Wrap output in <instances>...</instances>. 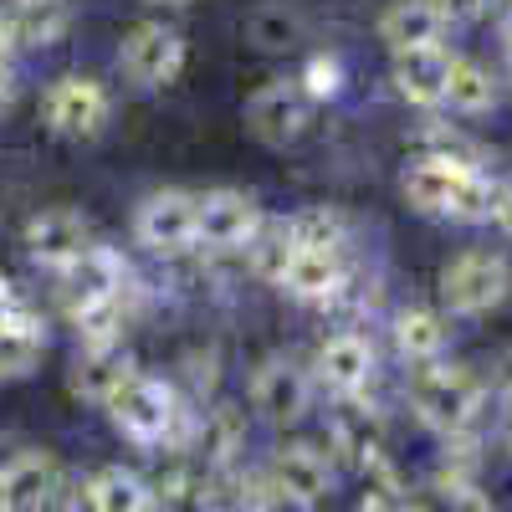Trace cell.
<instances>
[{
    "mask_svg": "<svg viewBox=\"0 0 512 512\" xmlns=\"http://www.w3.org/2000/svg\"><path fill=\"white\" fill-rule=\"evenodd\" d=\"M400 190L410 210L420 216H441V221H487L492 216V175L482 164H456L436 154H415L400 175Z\"/></svg>",
    "mask_w": 512,
    "mask_h": 512,
    "instance_id": "obj_1",
    "label": "cell"
},
{
    "mask_svg": "<svg viewBox=\"0 0 512 512\" xmlns=\"http://www.w3.org/2000/svg\"><path fill=\"white\" fill-rule=\"evenodd\" d=\"M103 410L113 420V431L128 436L134 446H195V431H200L190 410L180 405L175 384H164L154 374H134Z\"/></svg>",
    "mask_w": 512,
    "mask_h": 512,
    "instance_id": "obj_2",
    "label": "cell"
},
{
    "mask_svg": "<svg viewBox=\"0 0 512 512\" xmlns=\"http://www.w3.org/2000/svg\"><path fill=\"white\" fill-rule=\"evenodd\" d=\"M482 405H487V379L477 369L446 364V359L415 364V374H410V410H415V420L425 425V431H436V436L477 431Z\"/></svg>",
    "mask_w": 512,
    "mask_h": 512,
    "instance_id": "obj_3",
    "label": "cell"
},
{
    "mask_svg": "<svg viewBox=\"0 0 512 512\" xmlns=\"http://www.w3.org/2000/svg\"><path fill=\"white\" fill-rule=\"evenodd\" d=\"M507 292H512V267L497 251L472 246L441 267V303L456 318H487L492 308L507 303Z\"/></svg>",
    "mask_w": 512,
    "mask_h": 512,
    "instance_id": "obj_4",
    "label": "cell"
},
{
    "mask_svg": "<svg viewBox=\"0 0 512 512\" xmlns=\"http://www.w3.org/2000/svg\"><path fill=\"white\" fill-rule=\"evenodd\" d=\"M313 123V93L303 88V77H277L262 82L251 98H246V128L251 139H262L267 149H287L308 134Z\"/></svg>",
    "mask_w": 512,
    "mask_h": 512,
    "instance_id": "obj_5",
    "label": "cell"
},
{
    "mask_svg": "<svg viewBox=\"0 0 512 512\" xmlns=\"http://www.w3.org/2000/svg\"><path fill=\"white\" fill-rule=\"evenodd\" d=\"M118 67L134 88H169L185 72V36L164 21H139L118 41Z\"/></svg>",
    "mask_w": 512,
    "mask_h": 512,
    "instance_id": "obj_6",
    "label": "cell"
},
{
    "mask_svg": "<svg viewBox=\"0 0 512 512\" xmlns=\"http://www.w3.org/2000/svg\"><path fill=\"white\" fill-rule=\"evenodd\" d=\"M41 118L62 139H98L113 118V98L93 77H57L41 98Z\"/></svg>",
    "mask_w": 512,
    "mask_h": 512,
    "instance_id": "obj_7",
    "label": "cell"
},
{
    "mask_svg": "<svg viewBox=\"0 0 512 512\" xmlns=\"http://www.w3.org/2000/svg\"><path fill=\"white\" fill-rule=\"evenodd\" d=\"M262 231V205L246 190H205L200 195V216H195V246L205 251H246L251 236Z\"/></svg>",
    "mask_w": 512,
    "mask_h": 512,
    "instance_id": "obj_8",
    "label": "cell"
},
{
    "mask_svg": "<svg viewBox=\"0 0 512 512\" xmlns=\"http://www.w3.org/2000/svg\"><path fill=\"white\" fill-rule=\"evenodd\" d=\"M195 216H200V195H190V190H154L139 205V216H134V236L154 256H185L195 246Z\"/></svg>",
    "mask_w": 512,
    "mask_h": 512,
    "instance_id": "obj_9",
    "label": "cell"
},
{
    "mask_svg": "<svg viewBox=\"0 0 512 512\" xmlns=\"http://www.w3.org/2000/svg\"><path fill=\"white\" fill-rule=\"evenodd\" d=\"M313 395H318V379L303 364H292V359H267L262 369L251 374V410L262 420H272V425L308 420Z\"/></svg>",
    "mask_w": 512,
    "mask_h": 512,
    "instance_id": "obj_10",
    "label": "cell"
},
{
    "mask_svg": "<svg viewBox=\"0 0 512 512\" xmlns=\"http://www.w3.org/2000/svg\"><path fill=\"white\" fill-rule=\"evenodd\" d=\"M328 446L364 477L369 466H379L384 456H390V431H384V415H379L369 400H359V395H338V410L328 415Z\"/></svg>",
    "mask_w": 512,
    "mask_h": 512,
    "instance_id": "obj_11",
    "label": "cell"
},
{
    "mask_svg": "<svg viewBox=\"0 0 512 512\" xmlns=\"http://www.w3.org/2000/svg\"><path fill=\"white\" fill-rule=\"evenodd\" d=\"M267 477L282 497V507H323L333 497V461L313 441H287L272 451Z\"/></svg>",
    "mask_w": 512,
    "mask_h": 512,
    "instance_id": "obj_12",
    "label": "cell"
},
{
    "mask_svg": "<svg viewBox=\"0 0 512 512\" xmlns=\"http://www.w3.org/2000/svg\"><path fill=\"white\" fill-rule=\"evenodd\" d=\"M379 374V354L374 344L359 333V328H344V333H328L318 344V359H313V379L333 395H364Z\"/></svg>",
    "mask_w": 512,
    "mask_h": 512,
    "instance_id": "obj_13",
    "label": "cell"
},
{
    "mask_svg": "<svg viewBox=\"0 0 512 512\" xmlns=\"http://www.w3.org/2000/svg\"><path fill=\"white\" fill-rule=\"evenodd\" d=\"M88 246H93V226L72 205H52V210H41V216L26 221V251H31V262L47 267V272L72 267Z\"/></svg>",
    "mask_w": 512,
    "mask_h": 512,
    "instance_id": "obj_14",
    "label": "cell"
},
{
    "mask_svg": "<svg viewBox=\"0 0 512 512\" xmlns=\"http://www.w3.org/2000/svg\"><path fill=\"white\" fill-rule=\"evenodd\" d=\"M62 492H67V477L52 451H21L0 466V507H11V512L57 507Z\"/></svg>",
    "mask_w": 512,
    "mask_h": 512,
    "instance_id": "obj_15",
    "label": "cell"
},
{
    "mask_svg": "<svg viewBox=\"0 0 512 512\" xmlns=\"http://www.w3.org/2000/svg\"><path fill=\"white\" fill-rule=\"evenodd\" d=\"M282 292H292L297 303H333L349 287V267L338 246H292V262L277 282Z\"/></svg>",
    "mask_w": 512,
    "mask_h": 512,
    "instance_id": "obj_16",
    "label": "cell"
},
{
    "mask_svg": "<svg viewBox=\"0 0 512 512\" xmlns=\"http://www.w3.org/2000/svg\"><path fill=\"white\" fill-rule=\"evenodd\" d=\"M57 277H62V303H67V313L82 308V303H98V297H123V292H128L123 256H118L113 246H98V241L82 251L72 267H62Z\"/></svg>",
    "mask_w": 512,
    "mask_h": 512,
    "instance_id": "obj_17",
    "label": "cell"
},
{
    "mask_svg": "<svg viewBox=\"0 0 512 512\" xmlns=\"http://www.w3.org/2000/svg\"><path fill=\"white\" fill-rule=\"evenodd\" d=\"M446 77H451V52L441 41L395 52V93L410 108H441L446 103Z\"/></svg>",
    "mask_w": 512,
    "mask_h": 512,
    "instance_id": "obj_18",
    "label": "cell"
},
{
    "mask_svg": "<svg viewBox=\"0 0 512 512\" xmlns=\"http://www.w3.org/2000/svg\"><path fill=\"white\" fill-rule=\"evenodd\" d=\"M134 374H139V364L128 359L123 344H103V349H77V364H72L67 384H72V395H77V400L108 405Z\"/></svg>",
    "mask_w": 512,
    "mask_h": 512,
    "instance_id": "obj_19",
    "label": "cell"
},
{
    "mask_svg": "<svg viewBox=\"0 0 512 512\" xmlns=\"http://www.w3.org/2000/svg\"><path fill=\"white\" fill-rule=\"evenodd\" d=\"M0 21H6L16 52H47L67 36L72 11H67V0H11V6L0 11Z\"/></svg>",
    "mask_w": 512,
    "mask_h": 512,
    "instance_id": "obj_20",
    "label": "cell"
},
{
    "mask_svg": "<svg viewBox=\"0 0 512 512\" xmlns=\"http://www.w3.org/2000/svg\"><path fill=\"white\" fill-rule=\"evenodd\" d=\"M41 354H47V323H41L26 303L0 313V379L36 374Z\"/></svg>",
    "mask_w": 512,
    "mask_h": 512,
    "instance_id": "obj_21",
    "label": "cell"
},
{
    "mask_svg": "<svg viewBox=\"0 0 512 512\" xmlns=\"http://www.w3.org/2000/svg\"><path fill=\"white\" fill-rule=\"evenodd\" d=\"M446 36V16L436 11V0H390L379 16V41L390 52L405 47H431V41Z\"/></svg>",
    "mask_w": 512,
    "mask_h": 512,
    "instance_id": "obj_22",
    "label": "cell"
},
{
    "mask_svg": "<svg viewBox=\"0 0 512 512\" xmlns=\"http://www.w3.org/2000/svg\"><path fill=\"white\" fill-rule=\"evenodd\" d=\"M82 502L98 507V512H149V507H159L149 477L128 472V466H98V472L82 482Z\"/></svg>",
    "mask_w": 512,
    "mask_h": 512,
    "instance_id": "obj_23",
    "label": "cell"
},
{
    "mask_svg": "<svg viewBox=\"0 0 512 512\" xmlns=\"http://www.w3.org/2000/svg\"><path fill=\"white\" fill-rule=\"evenodd\" d=\"M446 108L461 118H482L497 108V77L487 62L472 57H451V77H446Z\"/></svg>",
    "mask_w": 512,
    "mask_h": 512,
    "instance_id": "obj_24",
    "label": "cell"
},
{
    "mask_svg": "<svg viewBox=\"0 0 512 512\" xmlns=\"http://www.w3.org/2000/svg\"><path fill=\"white\" fill-rule=\"evenodd\" d=\"M446 338H451V328H446V318L436 308H405V313H395V349H400L405 364L441 359Z\"/></svg>",
    "mask_w": 512,
    "mask_h": 512,
    "instance_id": "obj_25",
    "label": "cell"
},
{
    "mask_svg": "<svg viewBox=\"0 0 512 512\" xmlns=\"http://www.w3.org/2000/svg\"><path fill=\"white\" fill-rule=\"evenodd\" d=\"M195 446H200L205 466H236L241 451H246V410L241 405L205 410L200 431H195Z\"/></svg>",
    "mask_w": 512,
    "mask_h": 512,
    "instance_id": "obj_26",
    "label": "cell"
},
{
    "mask_svg": "<svg viewBox=\"0 0 512 512\" xmlns=\"http://www.w3.org/2000/svg\"><path fill=\"white\" fill-rule=\"evenodd\" d=\"M292 231H287V221H262V231L251 236V272L262 277V282H282V272H287V262H292Z\"/></svg>",
    "mask_w": 512,
    "mask_h": 512,
    "instance_id": "obj_27",
    "label": "cell"
},
{
    "mask_svg": "<svg viewBox=\"0 0 512 512\" xmlns=\"http://www.w3.org/2000/svg\"><path fill=\"white\" fill-rule=\"evenodd\" d=\"M297 36H303V26L282 6H262L246 16V41L256 52H287V47H297Z\"/></svg>",
    "mask_w": 512,
    "mask_h": 512,
    "instance_id": "obj_28",
    "label": "cell"
},
{
    "mask_svg": "<svg viewBox=\"0 0 512 512\" xmlns=\"http://www.w3.org/2000/svg\"><path fill=\"white\" fill-rule=\"evenodd\" d=\"M287 231H292L297 246H338V251L349 246V221L338 216V210H328V205L297 210V216L287 221Z\"/></svg>",
    "mask_w": 512,
    "mask_h": 512,
    "instance_id": "obj_29",
    "label": "cell"
},
{
    "mask_svg": "<svg viewBox=\"0 0 512 512\" xmlns=\"http://www.w3.org/2000/svg\"><path fill=\"white\" fill-rule=\"evenodd\" d=\"M364 497H359V507H410L415 497H410V482L400 477V466L390 461V456H384L379 466H369V472H364Z\"/></svg>",
    "mask_w": 512,
    "mask_h": 512,
    "instance_id": "obj_30",
    "label": "cell"
},
{
    "mask_svg": "<svg viewBox=\"0 0 512 512\" xmlns=\"http://www.w3.org/2000/svg\"><path fill=\"white\" fill-rule=\"evenodd\" d=\"M420 154H436V159H456V164H482V149L461 134V128H446V123H431L420 134Z\"/></svg>",
    "mask_w": 512,
    "mask_h": 512,
    "instance_id": "obj_31",
    "label": "cell"
},
{
    "mask_svg": "<svg viewBox=\"0 0 512 512\" xmlns=\"http://www.w3.org/2000/svg\"><path fill=\"white\" fill-rule=\"evenodd\" d=\"M303 88L313 93V103H328L344 93V67H338V57H313L303 67Z\"/></svg>",
    "mask_w": 512,
    "mask_h": 512,
    "instance_id": "obj_32",
    "label": "cell"
},
{
    "mask_svg": "<svg viewBox=\"0 0 512 512\" xmlns=\"http://www.w3.org/2000/svg\"><path fill=\"white\" fill-rule=\"evenodd\" d=\"M497 0H436V11L446 16V26H466V21H482Z\"/></svg>",
    "mask_w": 512,
    "mask_h": 512,
    "instance_id": "obj_33",
    "label": "cell"
},
{
    "mask_svg": "<svg viewBox=\"0 0 512 512\" xmlns=\"http://www.w3.org/2000/svg\"><path fill=\"white\" fill-rule=\"evenodd\" d=\"M487 221H497V231L512 236V185H497V195H492V216H487Z\"/></svg>",
    "mask_w": 512,
    "mask_h": 512,
    "instance_id": "obj_34",
    "label": "cell"
},
{
    "mask_svg": "<svg viewBox=\"0 0 512 512\" xmlns=\"http://www.w3.org/2000/svg\"><path fill=\"white\" fill-rule=\"evenodd\" d=\"M16 88H21V82H16V67H11V62H0V113L16 103Z\"/></svg>",
    "mask_w": 512,
    "mask_h": 512,
    "instance_id": "obj_35",
    "label": "cell"
},
{
    "mask_svg": "<svg viewBox=\"0 0 512 512\" xmlns=\"http://www.w3.org/2000/svg\"><path fill=\"white\" fill-rule=\"evenodd\" d=\"M492 384L502 390V400H512V349L497 359V374H492Z\"/></svg>",
    "mask_w": 512,
    "mask_h": 512,
    "instance_id": "obj_36",
    "label": "cell"
},
{
    "mask_svg": "<svg viewBox=\"0 0 512 512\" xmlns=\"http://www.w3.org/2000/svg\"><path fill=\"white\" fill-rule=\"evenodd\" d=\"M16 303H21L16 282H11V277H0V313H6V308H16Z\"/></svg>",
    "mask_w": 512,
    "mask_h": 512,
    "instance_id": "obj_37",
    "label": "cell"
},
{
    "mask_svg": "<svg viewBox=\"0 0 512 512\" xmlns=\"http://www.w3.org/2000/svg\"><path fill=\"white\" fill-rule=\"evenodd\" d=\"M11 52H16V41H11V31H6V21H0V62H11Z\"/></svg>",
    "mask_w": 512,
    "mask_h": 512,
    "instance_id": "obj_38",
    "label": "cell"
},
{
    "mask_svg": "<svg viewBox=\"0 0 512 512\" xmlns=\"http://www.w3.org/2000/svg\"><path fill=\"white\" fill-rule=\"evenodd\" d=\"M502 446L512 451V400H507V415H502Z\"/></svg>",
    "mask_w": 512,
    "mask_h": 512,
    "instance_id": "obj_39",
    "label": "cell"
},
{
    "mask_svg": "<svg viewBox=\"0 0 512 512\" xmlns=\"http://www.w3.org/2000/svg\"><path fill=\"white\" fill-rule=\"evenodd\" d=\"M502 41H507V52H512V11L502 16Z\"/></svg>",
    "mask_w": 512,
    "mask_h": 512,
    "instance_id": "obj_40",
    "label": "cell"
},
{
    "mask_svg": "<svg viewBox=\"0 0 512 512\" xmlns=\"http://www.w3.org/2000/svg\"><path fill=\"white\" fill-rule=\"evenodd\" d=\"M159 6H190V0H159Z\"/></svg>",
    "mask_w": 512,
    "mask_h": 512,
    "instance_id": "obj_41",
    "label": "cell"
}]
</instances>
